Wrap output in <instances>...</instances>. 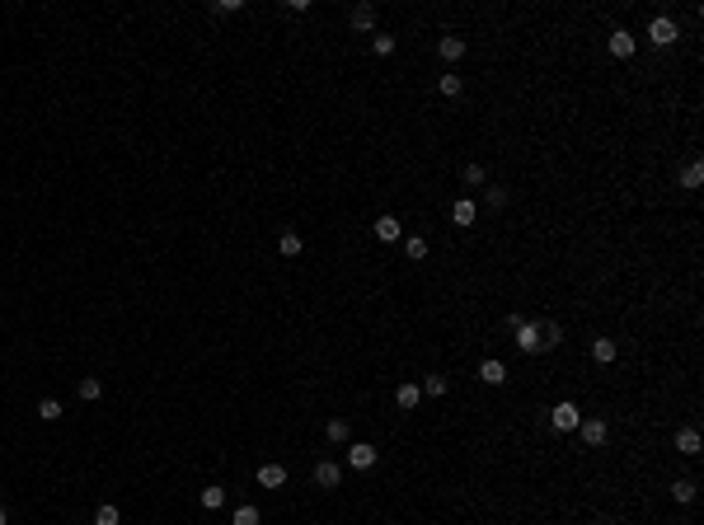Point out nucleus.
I'll return each instance as SVG.
<instances>
[{"label":"nucleus","instance_id":"f257e3e1","mask_svg":"<svg viewBox=\"0 0 704 525\" xmlns=\"http://www.w3.org/2000/svg\"><path fill=\"white\" fill-rule=\"evenodd\" d=\"M578 422H582V408L573 399H563V403L549 408V427H554V432H578Z\"/></svg>","mask_w":704,"mask_h":525},{"label":"nucleus","instance_id":"f03ea898","mask_svg":"<svg viewBox=\"0 0 704 525\" xmlns=\"http://www.w3.org/2000/svg\"><path fill=\"white\" fill-rule=\"evenodd\" d=\"M676 38H681V28H676V19H671V14H658V19L648 24V43H653V47H671Z\"/></svg>","mask_w":704,"mask_h":525},{"label":"nucleus","instance_id":"7ed1b4c3","mask_svg":"<svg viewBox=\"0 0 704 525\" xmlns=\"http://www.w3.org/2000/svg\"><path fill=\"white\" fill-rule=\"evenodd\" d=\"M512 343H516V352L536 357V352H540V324H526V319H521V324L512 328Z\"/></svg>","mask_w":704,"mask_h":525},{"label":"nucleus","instance_id":"20e7f679","mask_svg":"<svg viewBox=\"0 0 704 525\" xmlns=\"http://www.w3.org/2000/svg\"><path fill=\"white\" fill-rule=\"evenodd\" d=\"M606 47H611V56H620V61H629V56L638 52V38L629 33V28H615V33L606 38Z\"/></svg>","mask_w":704,"mask_h":525},{"label":"nucleus","instance_id":"39448f33","mask_svg":"<svg viewBox=\"0 0 704 525\" xmlns=\"http://www.w3.org/2000/svg\"><path fill=\"white\" fill-rule=\"evenodd\" d=\"M578 432H582V446H606L611 427H606V417H582V422H578Z\"/></svg>","mask_w":704,"mask_h":525},{"label":"nucleus","instance_id":"423d86ee","mask_svg":"<svg viewBox=\"0 0 704 525\" xmlns=\"http://www.w3.org/2000/svg\"><path fill=\"white\" fill-rule=\"evenodd\" d=\"M347 464L352 469H371L376 464V446L371 441H347Z\"/></svg>","mask_w":704,"mask_h":525},{"label":"nucleus","instance_id":"0eeeda50","mask_svg":"<svg viewBox=\"0 0 704 525\" xmlns=\"http://www.w3.org/2000/svg\"><path fill=\"white\" fill-rule=\"evenodd\" d=\"M376 239H380V244L404 239V221H399V216H376Z\"/></svg>","mask_w":704,"mask_h":525},{"label":"nucleus","instance_id":"6e6552de","mask_svg":"<svg viewBox=\"0 0 704 525\" xmlns=\"http://www.w3.org/2000/svg\"><path fill=\"white\" fill-rule=\"evenodd\" d=\"M315 483H320V488H343V469H338L334 459H320V464H315Z\"/></svg>","mask_w":704,"mask_h":525},{"label":"nucleus","instance_id":"1a4fd4ad","mask_svg":"<svg viewBox=\"0 0 704 525\" xmlns=\"http://www.w3.org/2000/svg\"><path fill=\"white\" fill-rule=\"evenodd\" d=\"M347 24H352V28H362V33H371V28H376V5H367V0H362V5H352Z\"/></svg>","mask_w":704,"mask_h":525},{"label":"nucleus","instance_id":"9d476101","mask_svg":"<svg viewBox=\"0 0 704 525\" xmlns=\"http://www.w3.org/2000/svg\"><path fill=\"white\" fill-rule=\"evenodd\" d=\"M258 488H287V469L282 464H258Z\"/></svg>","mask_w":704,"mask_h":525},{"label":"nucleus","instance_id":"9b49d317","mask_svg":"<svg viewBox=\"0 0 704 525\" xmlns=\"http://www.w3.org/2000/svg\"><path fill=\"white\" fill-rule=\"evenodd\" d=\"M437 56H442V61H460V56H465V38H456V33L437 38Z\"/></svg>","mask_w":704,"mask_h":525},{"label":"nucleus","instance_id":"f8f14e48","mask_svg":"<svg viewBox=\"0 0 704 525\" xmlns=\"http://www.w3.org/2000/svg\"><path fill=\"white\" fill-rule=\"evenodd\" d=\"M479 380H484V385H507V366H503L498 357L479 361Z\"/></svg>","mask_w":704,"mask_h":525},{"label":"nucleus","instance_id":"ddd939ff","mask_svg":"<svg viewBox=\"0 0 704 525\" xmlns=\"http://www.w3.org/2000/svg\"><path fill=\"white\" fill-rule=\"evenodd\" d=\"M394 403H399L404 413H414L418 403H423V390H418L414 380H409V385H399V390H394Z\"/></svg>","mask_w":704,"mask_h":525},{"label":"nucleus","instance_id":"4468645a","mask_svg":"<svg viewBox=\"0 0 704 525\" xmlns=\"http://www.w3.org/2000/svg\"><path fill=\"white\" fill-rule=\"evenodd\" d=\"M700 446H704V441H700V432H695V427H681V432H676V450H681V455H700Z\"/></svg>","mask_w":704,"mask_h":525},{"label":"nucleus","instance_id":"2eb2a0df","mask_svg":"<svg viewBox=\"0 0 704 525\" xmlns=\"http://www.w3.org/2000/svg\"><path fill=\"white\" fill-rule=\"evenodd\" d=\"M474 216H479V207H474L469 197L451 202V221H456V225H474Z\"/></svg>","mask_w":704,"mask_h":525},{"label":"nucleus","instance_id":"dca6fc26","mask_svg":"<svg viewBox=\"0 0 704 525\" xmlns=\"http://www.w3.org/2000/svg\"><path fill=\"white\" fill-rule=\"evenodd\" d=\"M563 347V328L559 324H540V352H559Z\"/></svg>","mask_w":704,"mask_h":525},{"label":"nucleus","instance_id":"f3484780","mask_svg":"<svg viewBox=\"0 0 704 525\" xmlns=\"http://www.w3.org/2000/svg\"><path fill=\"white\" fill-rule=\"evenodd\" d=\"M325 436L334 441V446H347V441H352V427H347V417H329Z\"/></svg>","mask_w":704,"mask_h":525},{"label":"nucleus","instance_id":"a211bd4d","mask_svg":"<svg viewBox=\"0 0 704 525\" xmlns=\"http://www.w3.org/2000/svg\"><path fill=\"white\" fill-rule=\"evenodd\" d=\"M592 361L596 366H611L615 361V338H592Z\"/></svg>","mask_w":704,"mask_h":525},{"label":"nucleus","instance_id":"6ab92c4d","mask_svg":"<svg viewBox=\"0 0 704 525\" xmlns=\"http://www.w3.org/2000/svg\"><path fill=\"white\" fill-rule=\"evenodd\" d=\"M681 188H704V165H700V160H690V165H685L681 169Z\"/></svg>","mask_w":704,"mask_h":525},{"label":"nucleus","instance_id":"aec40b11","mask_svg":"<svg viewBox=\"0 0 704 525\" xmlns=\"http://www.w3.org/2000/svg\"><path fill=\"white\" fill-rule=\"evenodd\" d=\"M202 506H207V511H221L225 506V488L221 483H207V488H202Z\"/></svg>","mask_w":704,"mask_h":525},{"label":"nucleus","instance_id":"412c9836","mask_svg":"<svg viewBox=\"0 0 704 525\" xmlns=\"http://www.w3.org/2000/svg\"><path fill=\"white\" fill-rule=\"evenodd\" d=\"M484 179H489V169L484 165H465L460 169V183H465V188H484Z\"/></svg>","mask_w":704,"mask_h":525},{"label":"nucleus","instance_id":"4be33fe9","mask_svg":"<svg viewBox=\"0 0 704 525\" xmlns=\"http://www.w3.org/2000/svg\"><path fill=\"white\" fill-rule=\"evenodd\" d=\"M404 254H409V263H423V258H427V239L423 235H409V239H404Z\"/></svg>","mask_w":704,"mask_h":525},{"label":"nucleus","instance_id":"5701e85b","mask_svg":"<svg viewBox=\"0 0 704 525\" xmlns=\"http://www.w3.org/2000/svg\"><path fill=\"white\" fill-rule=\"evenodd\" d=\"M230 525H263V516H258V506H235V516H230Z\"/></svg>","mask_w":704,"mask_h":525},{"label":"nucleus","instance_id":"b1692460","mask_svg":"<svg viewBox=\"0 0 704 525\" xmlns=\"http://www.w3.org/2000/svg\"><path fill=\"white\" fill-rule=\"evenodd\" d=\"M437 90L447 94V99H456V94H460V90H465V80H460V76H456V71H447V76L437 80Z\"/></svg>","mask_w":704,"mask_h":525},{"label":"nucleus","instance_id":"393cba45","mask_svg":"<svg viewBox=\"0 0 704 525\" xmlns=\"http://www.w3.org/2000/svg\"><path fill=\"white\" fill-rule=\"evenodd\" d=\"M76 390H80V399H85V403H94V399L103 394V385H99V375H85V380H80Z\"/></svg>","mask_w":704,"mask_h":525},{"label":"nucleus","instance_id":"a878e982","mask_svg":"<svg viewBox=\"0 0 704 525\" xmlns=\"http://www.w3.org/2000/svg\"><path fill=\"white\" fill-rule=\"evenodd\" d=\"M671 497H676V502H695V479H676V483H671Z\"/></svg>","mask_w":704,"mask_h":525},{"label":"nucleus","instance_id":"bb28decb","mask_svg":"<svg viewBox=\"0 0 704 525\" xmlns=\"http://www.w3.org/2000/svg\"><path fill=\"white\" fill-rule=\"evenodd\" d=\"M418 390H423V394H432V399H442V394H447L451 385H447V375H427V380L418 385Z\"/></svg>","mask_w":704,"mask_h":525},{"label":"nucleus","instance_id":"cd10ccee","mask_svg":"<svg viewBox=\"0 0 704 525\" xmlns=\"http://www.w3.org/2000/svg\"><path fill=\"white\" fill-rule=\"evenodd\" d=\"M277 249H282V258H296V254H301V235H296V230H287V235L277 239Z\"/></svg>","mask_w":704,"mask_h":525},{"label":"nucleus","instance_id":"c85d7f7f","mask_svg":"<svg viewBox=\"0 0 704 525\" xmlns=\"http://www.w3.org/2000/svg\"><path fill=\"white\" fill-rule=\"evenodd\" d=\"M94 525H123V511H118V506H99V511H94Z\"/></svg>","mask_w":704,"mask_h":525},{"label":"nucleus","instance_id":"c756f323","mask_svg":"<svg viewBox=\"0 0 704 525\" xmlns=\"http://www.w3.org/2000/svg\"><path fill=\"white\" fill-rule=\"evenodd\" d=\"M38 417H43V422H56V417H61V403H56V399H43V403H38Z\"/></svg>","mask_w":704,"mask_h":525},{"label":"nucleus","instance_id":"7c9ffc66","mask_svg":"<svg viewBox=\"0 0 704 525\" xmlns=\"http://www.w3.org/2000/svg\"><path fill=\"white\" fill-rule=\"evenodd\" d=\"M371 47H376V56H390L394 52V38L390 33H376V38H371Z\"/></svg>","mask_w":704,"mask_h":525},{"label":"nucleus","instance_id":"2f4dec72","mask_svg":"<svg viewBox=\"0 0 704 525\" xmlns=\"http://www.w3.org/2000/svg\"><path fill=\"white\" fill-rule=\"evenodd\" d=\"M240 10H245L240 0H216V5H212V14H240Z\"/></svg>","mask_w":704,"mask_h":525},{"label":"nucleus","instance_id":"473e14b6","mask_svg":"<svg viewBox=\"0 0 704 525\" xmlns=\"http://www.w3.org/2000/svg\"><path fill=\"white\" fill-rule=\"evenodd\" d=\"M489 207L498 212V207H507V188H489Z\"/></svg>","mask_w":704,"mask_h":525},{"label":"nucleus","instance_id":"72a5a7b5","mask_svg":"<svg viewBox=\"0 0 704 525\" xmlns=\"http://www.w3.org/2000/svg\"><path fill=\"white\" fill-rule=\"evenodd\" d=\"M5 521H10V516H5V506H0V525H5Z\"/></svg>","mask_w":704,"mask_h":525},{"label":"nucleus","instance_id":"f704fd0d","mask_svg":"<svg viewBox=\"0 0 704 525\" xmlns=\"http://www.w3.org/2000/svg\"><path fill=\"white\" fill-rule=\"evenodd\" d=\"M592 525H606V521H592Z\"/></svg>","mask_w":704,"mask_h":525}]
</instances>
